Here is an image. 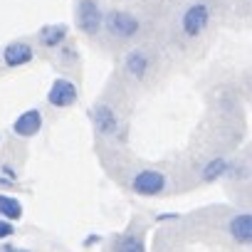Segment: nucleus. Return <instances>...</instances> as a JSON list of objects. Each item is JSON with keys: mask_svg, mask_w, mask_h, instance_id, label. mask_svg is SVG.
Masks as SVG:
<instances>
[{"mask_svg": "<svg viewBox=\"0 0 252 252\" xmlns=\"http://www.w3.org/2000/svg\"><path fill=\"white\" fill-rule=\"evenodd\" d=\"M74 23L77 28L89 35V37H96L104 28V13L99 8L96 0H77V10H74Z\"/></svg>", "mask_w": 252, "mask_h": 252, "instance_id": "f257e3e1", "label": "nucleus"}, {"mask_svg": "<svg viewBox=\"0 0 252 252\" xmlns=\"http://www.w3.org/2000/svg\"><path fill=\"white\" fill-rule=\"evenodd\" d=\"M104 28L116 40H131L141 30V23H139L136 15L126 13V10H111V13L104 15Z\"/></svg>", "mask_w": 252, "mask_h": 252, "instance_id": "f03ea898", "label": "nucleus"}, {"mask_svg": "<svg viewBox=\"0 0 252 252\" xmlns=\"http://www.w3.org/2000/svg\"><path fill=\"white\" fill-rule=\"evenodd\" d=\"M208 25H210V8L205 3H195V5L186 8V13L181 15V30L186 37L203 35Z\"/></svg>", "mask_w": 252, "mask_h": 252, "instance_id": "7ed1b4c3", "label": "nucleus"}, {"mask_svg": "<svg viewBox=\"0 0 252 252\" xmlns=\"http://www.w3.org/2000/svg\"><path fill=\"white\" fill-rule=\"evenodd\" d=\"M79 99V92H77V84L72 79H64V77H57L47 92V101L57 109H67L72 104H77Z\"/></svg>", "mask_w": 252, "mask_h": 252, "instance_id": "20e7f679", "label": "nucleus"}, {"mask_svg": "<svg viewBox=\"0 0 252 252\" xmlns=\"http://www.w3.org/2000/svg\"><path fill=\"white\" fill-rule=\"evenodd\" d=\"M163 188H166V176L161 171L146 168L131 178V190L139 195H158V193H163Z\"/></svg>", "mask_w": 252, "mask_h": 252, "instance_id": "39448f33", "label": "nucleus"}, {"mask_svg": "<svg viewBox=\"0 0 252 252\" xmlns=\"http://www.w3.org/2000/svg\"><path fill=\"white\" fill-rule=\"evenodd\" d=\"M89 116H92L94 129H96L101 136H114V134L119 131V116L114 114L111 106H106V104H96V106L92 109Z\"/></svg>", "mask_w": 252, "mask_h": 252, "instance_id": "423d86ee", "label": "nucleus"}, {"mask_svg": "<svg viewBox=\"0 0 252 252\" xmlns=\"http://www.w3.org/2000/svg\"><path fill=\"white\" fill-rule=\"evenodd\" d=\"M32 60H35V50L25 40H15V42L5 45V50H3V62L8 67H23V64L32 62Z\"/></svg>", "mask_w": 252, "mask_h": 252, "instance_id": "0eeeda50", "label": "nucleus"}, {"mask_svg": "<svg viewBox=\"0 0 252 252\" xmlns=\"http://www.w3.org/2000/svg\"><path fill=\"white\" fill-rule=\"evenodd\" d=\"M40 129H42V114H40V109H28V111H23V114L15 119V124H13V131H15L20 139H32Z\"/></svg>", "mask_w": 252, "mask_h": 252, "instance_id": "6e6552de", "label": "nucleus"}, {"mask_svg": "<svg viewBox=\"0 0 252 252\" xmlns=\"http://www.w3.org/2000/svg\"><path fill=\"white\" fill-rule=\"evenodd\" d=\"M227 232L237 245H252V213H237L227 222Z\"/></svg>", "mask_w": 252, "mask_h": 252, "instance_id": "1a4fd4ad", "label": "nucleus"}, {"mask_svg": "<svg viewBox=\"0 0 252 252\" xmlns=\"http://www.w3.org/2000/svg\"><path fill=\"white\" fill-rule=\"evenodd\" d=\"M67 40V25L62 23H55V25H45L40 32H37V42L47 50H55L60 45H64Z\"/></svg>", "mask_w": 252, "mask_h": 252, "instance_id": "9d476101", "label": "nucleus"}, {"mask_svg": "<svg viewBox=\"0 0 252 252\" xmlns=\"http://www.w3.org/2000/svg\"><path fill=\"white\" fill-rule=\"evenodd\" d=\"M149 64H151V60H149V55H146L144 50H131L129 55L124 57L126 72H129L131 77H136V79H144V77H146Z\"/></svg>", "mask_w": 252, "mask_h": 252, "instance_id": "9b49d317", "label": "nucleus"}, {"mask_svg": "<svg viewBox=\"0 0 252 252\" xmlns=\"http://www.w3.org/2000/svg\"><path fill=\"white\" fill-rule=\"evenodd\" d=\"M0 215L5 220H20L23 218V205L13 195H0Z\"/></svg>", "mask_w": 252, "mask_h": 252, "instance_id": "f8f14e48", "label": "nucleus"}, {"mask_svg": "<svg viewBox=\"0 0 252 252\" xmlns=\"http://www.w3.org/2000/svg\"><path fill=\"white\" fill-rule=\"evenodd\" d=\"M227 168H230V163H227L225 158H213V161L203 168V181H218V178H222V176L227 173Z\"/></svg>", "mask_w": 252, "mask_h": 252, "instance_id": "ddd939ff", "label": "nucleus"}, {"mask_svg": "<svg viewBox=\"0 0 252 252\" xmlns=\"http://www.w3.org/2000/svg\"><path fill=\"white\" fill-rule=\"evenodd\" d=\"M116 252H146V247L139 235H124L116 245Z\"/></svg>", "mask_w": 252, "mask_h": 252, "instance_id": "4468645a", "label": "nucleus"}, {"mask_svg": "<svg viewBox=\"0 0 252 252\" xmlns=\"http://www.w3.org/2000/svg\"><path fill=\"white\" fill-rule=\"evenodd\" d=\"M10 235H15L13 222H8V220H0V240H5V237H10Z\"/></svg>", "mask_w": 252, "mask_h": 252, "instance_id": "2eb2a0df", "label": "nucleus"}, {"mask_svg": "<svg viewBox=\"0 0 252 252\" xmlns=\"http://www.w3.org/2000/svg\"><path fill=\"white\" fill-rule=\"evenodd\" d=\"M5 252H13V250H5ZM20 252H23V250H20Z\"/></svg>", "mask_w": 252, "mask_h": 252, "instance_id": "dca6fc26", "label": "nucleus"}]
</instances>
